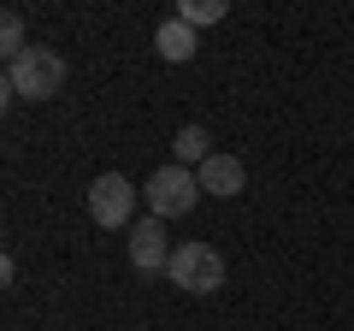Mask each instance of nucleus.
I'll use <instances>...</instances> for the list:
<instances>
[{
  "mask_svg": "<svg viewBox=\"0 0 354 331\" xmlns=\"http://www.w3.org/2000/svg\"><path fill=\"white\" fill-rule=\"evenodd\" d=\"M59 89H65V60L53 48L30 42V53H18L6 65V95H18V101H53Z\"/></svg>",
  "mask_w": 354,
  "mask_h": 331,
  "instance_id": "obj_1",
  "label": "nucleus"
},
{
  "mask_svg": "<svg viewBox=\"0 0 354 331\" xmlns=\"http://www.w3.org/2000/svg\"><path fill=\"white\" fill-rule=\"evenodd\" d=\"M165 278L177 290H189V296H213V290H225V255H218L213 242H177Z\"/></svg>",
  "mask_w": 354,
  "mask_h": 331,
  "instance_id": "obj_2",
  "label": "nucleus"
},
{
  "mask_svg": "<svg viewBox=\"0 0 354 331\" xmlns=\"http://www.w3.org/2000/svg\"><path fill=\"white\" fill-rule=\"evenodd\" d=\"M142 202H148V213L153 219H183V213H195V202H201V178H195L189 166H160L148 184H142Z\"/></svg>",
  "mask_w": 354,
  "mask_h": 331,
  "instance_id": "obj_3",
  "label": "nucleus"
},
{
  "mask_svg": "<svg viewBox=\"0 0 354 331\" xmlns=\"http://www.w3.org/2000/svg\"><path fill=\"white\" fill-rule=\"evenodd\" d=\"M136 195L142 190H130V178L124 172H101V178L88 184V219L95 225H106V231H124V225H136Z\"/></svg>",
  "mask_w": 354,
  "mask_h": 331,
  "instance_id": "obj_4",
  "label": "nucleus"
},
{
  "mask_svg": "<svg viewBox=\"0 0 354 331\" xmlns=\"http://www.w3.org/2000/svg\"><path fill=\"white\" fill-rule=\"evenodd\" d=\"M130 267L136 272H165L171 267V249H165V219H136L130 225Z\"/></svg>",
  "mask_w": 354,
  "mask_h": 331,
  "instance_id": "obj_5",
  "label": "nucleus"
},
{
  "mask_svg": "<svg viewBox=\"0 0 354 331\" xmlns=\"http://www.w3.org/2000/svg\"><path fill=\"white\" fill-rule=\"evenodd\" d=\"M195 178H201V195H218V202H230V195H242L248 172H242L236 154H213L207 166H195Z\"/></svg>",
  "mask_w": 354,
  "mask_h": 331,
  "instance_id": "obj_6",
  "label": "nucleus"
},
{
  "mask_svg": "<svg viewBox=\"0 0 354 331\" xmlns=\"http://www.w3.org/2000/svg\"><path fill=\"white\" fill-rule=\"evenodd\" d=\"M153 48H160V60H171V65H189L195 53H201V42H195V30L183 24V18H165V24L153 30Z\"/></svg>",
  "mask_w": 354,
  "mask_h": 331,
  "instance_id": "obj_7",
  "label": "nucleus"
},
{
  "mask_svg": "<svg viewBox=\"0 0 354 331\" xmlns=\"http://www.w3.org/2000/svg\"><path fill=\"white\" fill-rule=\"evenodd\" d=\"M171 148H177V166H207V160H213V136H207V130L201 125H183V130H177V142H171Z\"/></svg>",
  "mask_w": 354,
  "mask_h": 331,
  "instance_id": "obj_8",
  "label": "nucleus"
},
{
  "mask_svg": "<svg viewBox=\"0 0 354 331\" xmlns=\"http://www.w3.org/2000/svg\"><path fill=\"white\" fill-rule=\"evenodd\" d=\"M177 18H183L189 30H201V24H218V18H225V0H183V6H177Z\"/></svg>",
  "mask_w": 354,
  "mask_h": 331,
  "instance_id": "obj_9",
  "label": "nucleus"
},
{
  "mask_svg": "<svg viewBox=\"0 0 354 331\" xmlns=\"http://www.w3.org/2000/svg\"><path fill=\"white\" fill-rule=\"evenodd\" d=\"M0 53H6V65H12L18 53H30V42H24V18H18V12L0 18Z\"/></svg>",
  "mask_w": 354,
  "mask_h": 331,
  "instance_id": "obj_10",
  "label": "nucleus"
}]
</instances>
